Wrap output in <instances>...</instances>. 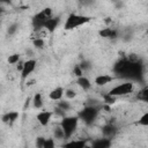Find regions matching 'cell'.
Segmentation results:
<instances>
[{
	"instance_id": "19",
	"label": "cell",
	"mask_w": 148,
	"mask_h": 148,
	"mask_svg": "<svg viewBox=\"0 0 148 148\" xmlns=\"http://www.w3.org/2000/svg\"><path fill=\"white\" fill-rule=\"evenodd\" d=\"M56 106L58 108V109H60L62 112H68L71 109H72V104L68 102V99H60V101H57V104H56Z\"/></svg>"
},
{
	"instance_id": "26",
	"label": "cell",
	"mask_w": 148,
	"mask_h": 148,
	"mask_svg": "<svg viewBox=\"0 0 148 148\" xmlns=\"http://www.w3.org/2000/svg\"><path fill=\"white\" fill-rule=\"evenodd\" d=\"M102 97H103V101H104L105 104H113V103L116 102V99H117V97L111 96V95H109L108 92H106V94H103Z\"/></svg>"
},
{
	"instance_id": "7",
	"label": "cell",
	"mask_w": 148,
	"mask_h": 148,
	"mask_svg": "<svg viewBox=\"0 0 148 148\" xmlns=\"http://www.w3.org/2000/svg\"><path fill=\"white\" fill-rule=\"evenodd\" d=\"M36 66H37V61L34 58H30V59L23 61V66H22V69L20 72L21 73V80L22 81L27 80L31 75V73L36 69Z\"/></svg>"
},
{
	"instance_id": "2",
	"label": "cell",
	"mask_w": 148,
	"mask_h": 148,
	"mask_svg": "<svg viewBox=\"0 0 148 148\" xmlns=\"http://www.w3.org/2000/svg\"><path fill=\"white\" fill-rule=\"evenodd\" d=\"M103 109V105L98 102L95 101V103H87L79 112H77V117L80 119V121H82L84 125L87 126H91L96 119L99 116L101 110Z\"/></svg>"
},
{
	"instance_id": "5",
	"label": "cell",
	"mask_w": 148,
	"mask_h": 148,
	"mask_svg": "<svg viewBox=\"0 0 148 148\" xmlns=\"http://www.w3.org/2000/svg\"><path fill=\"white\" fill-rule=\"evenodd\" d=\"M53 15L52 13V8L46 7L42 10H39L38 13H36L32 17H31V25L34 28L35 31H39L42 29H44L45 22L47 21L49 17H51Z\"/></svg>"
},
{
	"instance_id": "24",
	"label": "cell",
	"mask_w": 148,
	"mask_h": 148,
	"mask_svg": "<svg viewBox=\"0 0 148 148\" xmlns=\"http://www.w3.org/2000/svg\"><path fill=\"white\" fill-rule=\"evenodd\" d=\"M20 61V54L18 53H13L8 57V64L9 65H16Z\"/></svg>"
},
{
	"instance_id": "14",
	"label": "cell",
	"mask_w": 148,
	"mask_h": 148,
	"mask_svg": "<svg viewBox=\"0 0 148 148\" xmlns=\"http://www.w3.org/2000/svg\"><path fill=\"white\" fill-rule=\"evenodd\" d=\"M90 146L94 147V148H109L111 146V139L105 138V136H102V138H98V139L92 140L91 143H90Z\"/></svg>"
},
{
	"instance_id": "28",
	"label": "cell",
	"mask_w": 148,
	"mask_h": 148,
	"mask_svg": "<svg viewBox=\"0 0 148 148\" xmlns=\"http://www.w3.org/2000/svg\"><path fill=\"white\" fill-rule=\"evenodd\" d=\"M138 124L139 125H141V126H148V112H145L141 117H140V119H139V121H138Z\"/></svg>"
},
{
	"instance_id": "20",
	"label": "cell",
	"mask_w": 148,
	"mask_h": 148,
	"mask_svg": "<svg viewBox=\"0 0 148 148\" xmlns=\"http://www.w3.org/2000/svg\"><path fill=\"white\" fill-rule=\"evenodd\" d=\"M53 139H56V140H65V134H64V131L60 127V125H58V126H56L53 128Z\"/></svg>"
},
{
	"instance_id": "33",
	"label": "cell",
	"mask_w": 148,
	"mask_h": 148,
	"mask_svg": "<svg viewBox=\"0 0 148 148\" xmlns=\"http://www.w3.org/2000/svg\"><path fill=\"white\" fill-rule=\"evenodd\" d=\"M3 12H5V9H3V7H2L1 5H0V16H1L2 14H3Z\"/></svg>"
},
{
	"instance_id": "29",
	"label": "cell",
	"mask_w": 148,
	"mask_h": 148,
	"mask_svg": "<svg viewBox=\"0 0 148 148\" xmlns=\"http://www.w3.org/2000/svg\"><path fill=\"white\" fill-rule=\"evenodd\" d=\"M54 146H56L54 139H53V138H46L45 141H44V146H43V148H53Z\"/></svg>"
},
{
	"instance_id": "1",
	"label": "cell",
	"mask_w": 148,
	"mask_h": 148,
	"mask_svg": "<svg viewBox=\"0 0 148 148\" xmlns=\"http://www.w3.org/2000/svg\"><path fill=\"white\" fill-rule=\"evenodd\" d=\"M112 72L114 77L125 79L132 82H140L143 76V62L138 56L128 54L114 62Z\"/></svg>"
},
{
	"instance_id": "18",
	"label": "cell",
	"mask_w": 148,
	"mask_h": 148,
	"mask_svg": "<svg viewBox=\"0 0 148 148\" xmlns=\"http://www.w3.org/2000/svg\"><path fill=\"white\" fill-rule=\"evenodd\" d=\"M31 104H32V108L34 109H42L43 105H44V99H43V95L42 92H36L32 98H31Z\"/></svg>"
},
{
	"instance_id": "25",
	"label": "cell",
	"mask_w": 148,
	"mask_h": 148,
	"mask_svg": "<svg viewBox=\"0 0 148 148\" xmlns=\"http://www.w3.org/2000/svg\"><path fill=\"white\" fill-rule=\"evenodd\" d=\"M64 96L67 98V99H73L75 96H76V91L72 88H67L65 89V92H64Z\"/></svg>"
},
{
	"instance_id": "12",
	"label": "cell",
	"mask_w": 148,
	"mask_h": 148,
	"mask_svg": "<svg viewBox=\"0 0 148 148\" xmlns=\"http://www.w3.org/2000/svg\"><path fill=\"white\" fill-rule=\"evenodd\" d=\"M114 80H116L114 75H110V74H99V75H97V76L95 77L94 82H95L96 86L103 87V86H106V84L113 82Z\"/></svg>"
},
{
	"instance_id": "13",
	"label": "cell",
	"mask_w": 148,
	"mask_h": 148,
	"mask_svg": "<svg viewBox=\"0 0 148 148\" xmlns=\"http://www.w3.org/2000/svg\"><path fill=\"white\" fill-rule=\"evenodd\" d=\"M98 34L101 37L106 38V39H117L119 37V30L114 29V28H110V27L99 30Z\"/></svg>"
},
{
	"instance_id": "17",
	"label": "cell",
	"mask_w": 148,
	"mask_h": 148,
	"mask_svg": "<svg viewBox=\"0 0 148 148\" xmlns=\"http://www.w3.org/2000/svg\"><path fill=\"white\" fill-rule=\"evenodd\" d=\"M76 83H77V86H79L80 88H82L83 90H89V89L91 88V82H90V80H89L84 74L76 77Z\"/></svg>"
},
{
	"instance_id": "9",
	"label": "cell",
	"mask_w": 148,
	"mask_h": 148,
	"mask_svg": "<svg viewBox=\"0 0 148 148\" xmlns=\"http://www.w3.org/2000/svg\"><path fill=\"white\" fill-rule=\"evenodd\" d=\"M101 131H102L103 136L109 138V139H113L118 133V127L116 126V124L110 121V123H106L105 125H103Z\"/></svg>"
},
{
	"instance_id": "10",
	"label": "cell",
	"mask_w": 148,
	"mask_h": 148,
	"mask_svg": "<svg viewBox=\"0 0 148 148\" xmlns=\"http://www.w3.org/2000/svg\"><path fill=\"white\" fill-rule=\"evenodd\" d=\"M18 117H20V113H18L17 111L12 110V111H7V112H5V113L1 116L0 119H1V121H2L3 124L12 126L13 124L16 123V120L18 119Z\"/></svg>"
},
{
	"instance_id": "27",
	"label": "cell",
	"mask_w": 148,
	"mask_h": 148,
	"mask_svg": "<svg viewBox=\"0 0 148 148\" xmlns=\"http://www.w3.org/2000/svg\"><path fill=\"white\" fill-rule=\"evenodd\" d=\"M17 29H18V24H17V23H12V24H9L8 28H7V34H8L9 36H13V35L17 31Z\"/></svg>"
},
{
	"instance_id": "3",
	"label": "cell",
	"mask_w": 148,
	"mask_h": 148,
	"mask_svg": "<svg viewBox=\"0 0 148 148\" xmlns=\"http://www.w3.org/2000/svg\"><path fill=\"white\" fill-rule=\"evenodd\" d=\"M79 121H80V119L76 114L75 116H64V117H61V120H60L59 125L64 131L65 140L72 139L75 131L77 130Z\"/></svg>"
},
{
	"instance_id": "30",
	"label": "cell",
	"mask_w": 148,
	"mask_h": 148,
	"mask_svg": "<svg viewBox=\"0 0 148 148\" xmlns=\"http://www.w3.org/2000/svg\"><path fill=\"white\" fill-rule=\"evenodd\" d=\"M45 139H46V138H44V136H37V138H36V141H35V145H36L38 148H43Z\"/></svg>"
},
{
	"instance_id": "15",
	"label": "cell",
	"mask_w": 148,
	"mask_h": 148,
	"mask_svg": "<svg viewBox=\"0 0 148 148\" xmlns=\"http://www.w3.org/2000/svg\"><path fill=\"white\" fill-rule=\"evenodd\" d=\"M71 141L65 142L64 147H74V148H83L88 146V139H69Z\"/></svg>"
},
{
	"instance_id": "6",
	"label": "cell",
	"mask_w": 148,
	"mask_h": 148,
	"mask_svg": "<svg viewBox=\"0 0 148 148\" xmlns=\"http://www.w3.org/2000/svg\"><path fill=\"white\" fill-rule=\"evenodd\" d=\"M134 90V83L132 81H124L121 83H118L117 86H114L113 88H111L108 94L114 97H121V96H126L132 94Z\"/></svg>"
},
{
	"instance_id": "34",
	"label": "cell",
	"mask_w": 148,
	"mask_h": 148,
	"mask_svg": "<svg viewBox=\"0 0 148 148\" xmlns=\"http://www.w3.org/2000/svg\"><path fill=\"white\" fill-rule=\"evenodd\" d=\"M112 1H113V2H114V3H117V2H119V1H120V0H112Z\"/></svg>"
},
{
	"instance_id": "21",
	"label": "cell",
	"mask_w": 148,
	"mask_h": 148,
	"mask_svg": "<svg viewBox=\"0 0 148 148\" xmlns=\"http://www.w3.org/2000/svg\"><path fill=\"white\" fill-rule=\"evenodd\" d=\"M136 98L139 101H142V102H147L148 99V88L145 86L142 89H140L136 94Z\"/></svg>"
},
{
	"instance_id": "16",
	"label": "cell",
	"mask_w": 148,
	"mask_h": 148,
	"mask_svg": "<svg viewBox=\"0 0 148 148\" xmlns=\"http://www.w3.org/2000/svg\"><path fill=\"white\" fill-rule=\"evenodd\" d=\"M64 92H65V89L62 87H56L54 89H52L49 94V98L51 101H60L62 97H64Z\"/></svg>"
},
{
	"instance_id": "4",
	"label": "cell",
	"mask_w": 148,
	"mask_h": 148,
	"mask_svg": "<svg viewBox=\"0 0 148 148\" xmlns=\"http://www.w3.org/2000/svg\"><path fill=\"white\" fill-rule=\"evenodd\" d=\"M90 21H91L90 16L77 14V13H71L66 17V21L64 23V29L65 30H74L79 27H82V25L89 23Z\"/></svg>"
},
{
	"instance_id": "31",
	"label": "cell",
	"mask_w": 148,
	"mask_h": 148,
	"mask_svg": "<svg viewBox=\"0 0 148 148\" xmlns=\"http://www.w3.org/2000/svg\"><path fill=\"white\" fill-rule=\"evenodd\" d=\"M73 73H74V75L77 77V76H81V75H83L84 73H83V71L81 69V67L79 66V65H75L74 66V69H73Z\"/></svg>"
},
{
	"instance_id": "23",
	"label": "cell",
	"mask_w": 148,
	"mask_h": 148,
	"mask_svg": "<svg viewBox=\"0 0 148 148\" xmlns=\"http://www.w3.org/2000/svg\"><path fill=\"white\" fill-rule=\"evenodd\" d=\"M80 67H81V69L83 71V73H86V72H88L91 67H92V65H91V62L89 61V60H87V59H83L80 64H77Z\"/></svg>"
},
{
	"instance_id": "11",
	"label": "cell",
	"mask_w": 148,
	"mask_h": 148,
	"mask_svg": "<svg viewBox=\"0 0 148 148\" xmlns=\"http://www.w3.org/2000/svg\"><path fill=\"white\" fill-rule=\"evenodd\" d=\"M60 21H61V17H60L59 15H57V16L52 15V16H51V17H49V18H47V21L45 22L44 29H45L46 31H49L50 34H52V32H54V31H56V29L58 28V25H59Z\"/></svg>"
},
{
	"instance_id": "22",
	"label": "cell",
	"mask_w": 148,
	"mask_h": 148,
	"mask_svg": "<svg viewBox=\"0 0 148 148\" xmlns=\"http://www.w3.org/2000/svg\"><path fill=\"white\" fill-rule=\"evenodd\" d=\"M32 45H34L36 49L42 50V49H44V46H45V40H44V38L36 37V38L32 39Z\"/></svg>"
},
{
	"instance_id": "8",
	"label": "cell",
	"mask_w": 148,
	"mask_h": 148,
	"mask_svg": "<svg viewBox=\"0 0 148 148\" xmlns=\"http://www.w3.org/2000/svg\"><path fill=\"white\" fill-rule=\"evenodd\" d=\"M53 116H54L53 111L42 110V111H39V112L37 113L36 119H37V121L39 123V125H40V126L45 127V126H47V125L50 124V121H51V119H52V117H53Z\"/></svg>"
},
{
	"instance_id": "32",
	"label": "cell",
	"mask_w": 148,
	"mask_h": 148,
	"mask_svg": "<svg viewBox=\"0 0 148 148\" xmlns=\"http://www.w3.org/2000/svg\"><path fill=\"white\" fill-rule=\"evenodd\" d=\"M12 0H0V5H5V3H10Z\"/></svg>"
}]
</instances>
